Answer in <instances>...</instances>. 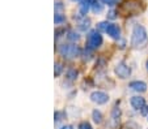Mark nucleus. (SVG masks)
Masks as SVG:
<instances>
[{
    "label": "nucleus",
    "instance_id": "f257e3e1",
    "mask_svg": "<svg viewBox=\"0 0 148 129\" xmlns=\"http://www.w3.org/2000/svg\"><path fill=\"white\" fill-rule=\"evenodd\" d=\"M148 35L147 30L144 29V26L142 25H135L132 29V35H131V46L135 48H142L147 45Z\"/></svg>",
    "mask_w": 148,
    "mask_h": 129
},
{
    "label": "nucleus",
    "instance_id": "f03ea898",
    "mask_svg": "<svg viewBox=\"0 0 148 129\" xmlns=\"http://www.w3.org/2000/svg\"><path fill=\"white\" fill-rule=\"evenodd\" d=\"M102 45V36L100 33H97V30H93L89 33L87 39V47L89 50H97L100 46Z\"/></svg>",
    "mask_w": 148,
    "mask_h": 129
},
{
    "label": "nucleus",
    "instance_id": "7ed1b4c3",
    "mask_svg": "<svg viewBox=\"0 0 148 129\" xmlns=\"http://www.w3.org/2000/svg\"><path fill=\"white\" fill-rule=\"evenodd\" d=\"M80 52L77 46H73V45H62L59 47V53L62 56L67 57V59H72V57H76Z\"/></svg>",
    "mask_w": 148,
    "mask_h": 129
},
{
    "label": "nucleus",
    "instance_id": "20e7f679",
    "mask_svg": "<svg viewBox=\"0 0 148 129\" xmlns=\"http://www.w3.org/2000/svg\"><path fill=\"white\" fill-rule=\"evenodd\" d=\"M140 4L142 3H139V1H136V0H127V1H125V3L122 4L121 11L126 14L138 13V12H140Z\"/></svg>",
    "mask_w": 148,
    "mask_h": 129
},
{
    "label": "nucleus",
    "instance_id": "39448f33",
    "mask_svg": "<svg viewBox=\"0 0 148 129\" xmlns=\"http://www.w3.org/2000/svg\"><path fill=\"white\" fill-rule=\"evenodd\" d=\"M114 72H115V74H117L119 78L125 80V78H127V77L130 76V73H131V69H130L129 65H126L125 63L122 61V63H118V64L115 65Z\"/></svg>",
    "mask_w": 148,
    "mask_h": 129
},
{
    "label": "nucleus",
    "instance_id": "423d86ee",
    "mask_svg": "<svg viewBox=\"0 0 148 129\" xmlns=\"http://www.w3.org/2000/svg\"><path fill=\"white\" fill-rule=\"evenodd\" d=\"M90 101L97 104H105L109 102V97H108V94L103 93V91H93L90 94Z\"/></svg>",
    "mask_w": 148,
    "mask_h": 129
},
{
    "label": "nucleus",
    "instance_id": "0eeeda50",
    "mask_svg": "<svg viewBox=\"0 0 148 129\" xmlns=\"http://www.w3.org/2000/svg\"><path fill=\"white\" fill-rule=\"evenodd\" d=\"M130 87H131L132 90H135V91H138V93H144V91H147V84L143 81H132L131 84H130Z\"/></svg>",
    "mask_w": 148,
    "mask_h": 129
},
{
    "label": "nucleus",
    "instance_id": "6e6552de",
    "mask_svg": "<svg viewBox=\"0 0 148 129\" xmlns=\"http://www.w3.org/2000/svg\"><path fill=\"white\" fill-rule=\"evenodd\" d=\"M106 33H108V35H110L112 38L118 39V38H119V34H121V29H119V26L115 25V24H110Z\"/></svg>",
    "mask_w": 148,
    "mask_h": 129
},
{
    "label": "nucleus",
    "instance_id": "1a4fd4ad",
    "mask_svg": "<svg viewBox=\"0 0 148 129\" xmlns=\"http://www.w3.org/2000/svg\"><path fill=\"white\" fill-rule=\"evenodd\" d=\"M130 103H131V106L134 107L135 109H140V108H143V107L145 106V101H144V98L143 97H132L131 98V101H130Z\"/></svg>",
    "mask_w": 148,
    "mask_h": 129
},
{
    "label": "nucleus",
    "instance_id": "9d476101",
    "mask_svg": "<svg viewBox=\"0 0 148 129\" xmlns=\"http://www.w3.org/2000/svg\"><path fill=\"white\" fill-rule=\"evenodd\" d=\"M92 118H93V121L97 124H100L101 121H102V113L100 112V111H97V109H95L92 112Z\"/></svg>",
    "mask_w": 148,
    "mask_h": 129
},
{
    "label": "nucleus",
    "instance_id": "9b49d317",
    "mask_svg": "<svg viewBox=\"0 0 148 129\" xmlns=\"http://www.w3.org/2000/svg\"><path fill=\"white\" fill-rule=\"evenodd\" d=\"M89 24H90V21L88 20V18H84L83 21H79V29L85 31L87 29H89Z\"/></svg>",
    "mask_w": 148,
    "mask_h": 129
},
{
    "label": "nucleus",
    "instance_id": "f8f14e48",
    "mask_svg": "<svg viewBox=\"0 0 148 129\" xmlns=\"http://www.w3.org/2000/svg\"><path fill=\"white\" fill-rule=\"evenodd\" d=\"M89 5H90V4H88L85 0H84L83 3L80 4V12H81V14H83V16L88 13V11H89Z\"/></svg>",
    "mask_w": 148,
    "mask_h": 129
},
{
    "label": "nucleus",
    "instance_id": "ddd939ff",
    "mask_svg": "<svg viewBox=\"0 0 148 129\" xmlns=\"http://www.w3.org/2000/svg\"><path fill=\"white\" fill-rule=\"evenodd\" d=\"M67 38H68L70 41H72V42H75V41L79 39V34L76 33V31H68Z\"/></svg>",
    "mask_w": 148,
    "mask_h": 129
},
{
    "label": "nucleus",
    "instance_id": "4468645a",
    "mask_svg": "<svg viewBox=\"0 0 148 129\" xmlns=\"http://www.w3.org/2000/svg\"><path fill=\"white\" fill-rule=\"evenodd\" d=\"M109 25L110 24H108L106 21H102V22H100L97 25V28H98V30H101V31H106L108 28H109Z\"/></svg>",
    "mask_w": 148,
    "mask_h": 129
},
{
    "label": "nucleus",
    "instance_id": "2eb2a0df",
    "mask_svg": "<svg viewBox=\"0 0 148 129\" xmlns=\"http://www.w3.org/2000/svg\"><path fill=\"white\" fill-rule=\"evenodd\" d=\"M67 77H68V80H71V81H72V80H75L76 77H77V72H76L75 69H70L67 72Z\"/></svg>",
    "mask_w": 148,
    "mask_h": 129
},
{
    "label": "nucleus",
    "instance_id": "dca6fc26",
    "mask_svg": "<svg viewBox=\"0 0 148 129\" xmlns=\"http://www.w3.org/2000/svg\"><path fill=\"white\" fill-rule=\"evenodd\" d=\"M64 21H66V17L63 14H60V13L55 14V24H62V22H64Z\"/></svg>",
    "mask_w": 148,
    "mask_h": 129
},
{
    "label": "nucleus",
    "instance_id": "f3484780",
    "mask_svg": "<svg viewBox=\"0 0 148 129\" xmlns=\"http://www.w3.org/2000/svg\"><path fill=\"white\" fill-rule=\"evenodd\" d=\"M93 12L95 13H100V12H102V9H103V7L101 5V4H98V3H95L93 4Z\"/></svg>",
    "mask_w": 148,
    "mask_h": 129
},
{
    "label": "nucleus",
    "instance_id": "a211bd4d",
    "mask_svg": "<svg viewBox=\"0 0 148 129\" xmlns=\"http://www.w3.org/2000/svg\"><path fill=\"white\" fill-rule=\"evenodd\" d=\"M62 70H63V67H62V64L56 63V64H55V70H54V73H55V76H59V74L62 73Z\"/></svg>",
    "mask_w": 148,
    "mask_h": 129
},
{
    "label": "nucleus",
    "instance_id": "6ab92c4d",
    "mask_svg": "<svg viewBox=\"0 0 148 129\" xmlns=\"http://www.w3.org/2000/svg\"><path fill=\"white\" fill-rule=\"evenodd\" d=\"M105 4H108V5H114L115 3H117L118 0H102Z\"/></svg>",
    "mask_w": 148,
    "mask_h": 129
},
{
    "label": "nucleus",
    "instance_id": "aec40b11",
    "mask_svg": "<svg viewBox=\"0 0 148 129\" xmlns=\"http://www.w3.org/2000/svg\"><path fill=\"white\" fill-rule=\"evenodd\" d=\"M108 17H109L110 20H114V18H115V12L114 11H110L109 13H108Z\"/></svg>",
    "mask_w": 148,
    "mask_h": 129
},
{
    "label": "nucleus",
    "instance_id": "412c9836",
    "mask_svg": "<svg viewBox=\"0 0 148 129\" xmlns=\"http://www.w3.org/2000/svg\"><path fill=\"white\" fill-rule=\"evenodd\" d=\"M80 128H81V129H92V126H90L88 123H83V124H81Z\"/></svg>",
    "mask_w": 148,
    "mask_h": 129
},
{
    "label": "nucleus",
    "instance_id": "4be33fe9",
    "mask_svg": "<svg viewBox=\"0 0 148 129\" xmlns=\"http://www.w3.org/2000/svg\"><path fill=\"white\" fill-rule=\"evenodd\" d=\"M143 108H144V109L142 111V113H143V115H147V113H148V106H144Z\"/></svg>",
    "mask_w": 148,
    "mask_h": 129
},
{
    "label": "nucleus",
    "instance_id": "5701e85b",
    "mask_svg": "<svg viewBox=\"0 0 148 129\" xmlns=\"http://www.w3.org/2000/svg\"><path fill=\"white\" fill-rule=\"evenodd\" d=\"M55 4H56V5H55V7H56V9H62V8H63V5H62L60 1H56Z\"/></svg>",
    "mask_w": 148,
    "mask_h": 129
},
{
    "label": "nucleus",
    "instance_id": "b1692460",
    "mask_svg": "<svg viewBox=\"0 0 148 129\" xmlns=\"http://www.w3.org/2000/svg\"><path fill=\"white\" fill-rule=\"evenodd\" d=\"M85 1H87L88 4H90V5H93V4L96 3V0H85Z\"/></svg>",
    "mask_w": 148,
    "mask_h": 129
},
{
    "label": "nucleus",
    "instance_id": "393cba45",
    "mask_svg": "<svg viewBox=\"0 0 148 129\" xmlns=\"http://www.w3.org/2000/svg\"><path fill=\"white\" fill-rule=\"evenodd\" d=\"M60 129H73V126H71V125H66V126H62Z\"/></svg>",
    "mask_w": 148,
    "mask_h": 129
},
{
    "label": "nucleus",
    "instance_id": "a878e982",
    "mask_svg": "<svg viewBox=\"0 0 148 129\" xmlns=\"http://www.w3.org/2000/svg\"><path fill=\"white\" fill-rule=\"evenodd\" d=\"M147 69H148V61H147Z\"/></svg>",
    "mask_w": 148,
    "mask_h": 129
},
{
    "label": "nucleus",
    "instance_id": "bb28decb",
    "mask_svg": "<svg viewBox=\"0 0 148 129\" xmlns=\"http://www.w3.org/2000/svg\"><path fill=\"white\" fill-rule=\"evenodd\" d=\"M73 1H76V0H73Z\"/></svg>",
    "mask_w": 148,
    "mask_h": 129
}]
</instances>
